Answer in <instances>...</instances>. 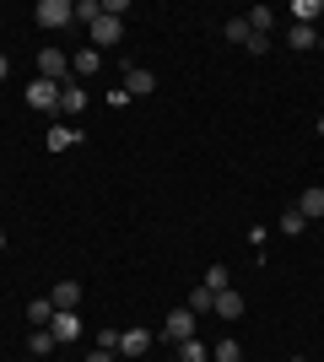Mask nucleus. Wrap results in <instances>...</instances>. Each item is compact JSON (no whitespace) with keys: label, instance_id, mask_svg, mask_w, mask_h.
I'll return each instance as SVG.
<instances>
[{"label":"nucleus","instance_id":"nucleus-21","mask_svg":"<svg viewBox=\"0 0 324 362\" xmlns=\"http://www.w3.org/2000/svg\"><path fill=\"white\" fill-rule=\"evenodd\" d=\"M184 308H189V314H195V319H200V314H211V308H216V292L195 287V292H189V303H184Z\"/></svg>","mask_w":324,"mask_h":362},{"label":"nucleus","instance_id":"nucleus-20","mask_svg":"<svg viewBox=\"0 0 324 362\" xmlns=\"http://www.w3.org/2000/svg\"><path fill=\"white\" fill-rule=\"evenodd\" d=\"M227 44H248V38H254V28H248V16H227Z\"/></svg>","mask_w":324,"mask_h":362},{"label":"nucleus","instance_id":"nucleus-27","mask_svg":"<svg viewBox=\"0 0 324 362\" xmlns=\"http://www.w3.org/2000/svg\"><path fill=\"white\" fill-rule=\"evenodd\" d=\"M124 103H136V98H130V92H124L119 81H114V87H108V108H124Z\"/></svg>","mask_w":324,"mask_h":362},{"label":"nucleus","instance_id":"nucleus-7","mask_svg":"<svg viewBox=\"0 0 324 362\" xmlns=\"http://www.w3.org/2000/svg\"><path fill=\"white\" fill-rule=\"evenodd\" d=\"M152 351V330L136 325V330H119V357H146Z\"/></svg>","mask_w":324,"mask_h":362},{"label":"nucleus","instance_id":"nucleus-10","mask_svg":"<svg viewBox=\"0 0 324 362\" xmlns=\"http://www.w3.org/2000/svg\"><path fill=\"white\" fill-rule=\"evenodd\" d=\"M124 92H130V98H146V92L157 87V76L152 71H140V65H130V71H124V81H119Z\"/></svg>","mask_w":324,"mask_h":362},{"label":"nucleus","instance_id":"nucleus-29","mask_svg":"<svg viewBox=\"0 0 324 362\" xmlns=\"http://www.w3.org/2000/svg\"><path fill=\"white\" fill-rule=\"evenodd\" d=\"M87 362H114V351H103V346H97V351H87Z\"/></svg>","mask_w":324,"mask_h":362},{"label":"nucleus","instance_id":"nucleus-26","mask_svg":"<svg viewBox=\"0 0 324 362\" xmlns=\"http://www.w3.org/2000/svg\"><path fill=\"white\" fill-rule=\"evenodd\" d=\"M97 16H103V0H76V22H87V28H92Z\"/></svg>","mask_w":324,"mask_h":362},{"label":"nucleus","instance_id":"nucleus-16","mask_svg":"<svg viewBox=\"0 0 324 362\" xmlns=\"http://www.w3.org/2000/svg\"><path fill=\"white\" fill-rule=\"evenodd\" d=\"M287 49H297V54H303V49H319V28H297V22H292V33H287Z\"/></svg>","mask_w":324,"mask_h":362},{"label":"nucleus","instance_id":"nucleus-9","mask_svg":"<svg viewBox=\"0 0 324 362\" xmlns=\"http://www.w3.org/2000/svg\"><path fill=\"white\" fill-rule=\"evenodd\" d=\"M44 146L49 151H71V146H81V130H76V124H49V136H44Z\"/></svg>","mask_w":324,"mask_h":362},{"label":"nucleus","instance_id":"nucleus-25","mask_svg":"<svg viewBox=\"0 0 324 362\" xmlns=\"http://www.w3.org/2000/svg\"><path fill=\"white\" fill-rule=\"evenodd\" d=\"M28 346H32V357H49V351L60 346V341H54L49 330H32V335H28Z\"/></svg>","mask_w":324,"mask_h":362},{"label":"nucleus","instance_id":"nucleus-17","mask_svg":"<svg viewBox=\"0 0 324 362\" xmlns=\"http://www.w3.org/2000/svg\"><path fill=\"white\" fill-rule=\"evenodd\" d=\"M49 298H54V308H76V303H81V281H60Z\"/></svg>","mask_w":324,"mask_h":362},{"label":"nucleus","instance_id":"nucleus-1","mask_svg":"<svg viewBox=\"0 0 324 362\" xmlns=\"http://www.w3.org/2000/svg\"><path fill=\"white\" fill-rule=\"evenodd\" d=\"M32 22L49 28V33H60V28L76 22V6H71V0H38V6H32Z\"/></svg>","mask_w":324,"mask_h":362},{"label":"nucleus","instance_id":"nucleus-5","mask_svg":"<svg viewBox=\"0 0 324 362\" xmlns=\"http://www.w3.org/2000/svg\"><path fill=\"white\" fill-rule=\"evenodd\" d=\"M124 38V16H97L92 22V49L103 54V49H114Z\"/></svg>","mask_w":324,"mask_h":362},{"label":"nucleus","instance_id":"nucleus-11","mask_svg":"<svg viewBox=\"0 0 324 362\" xmlns=\"http://www.w3.org/2000/svg\"><path fill=\"white\" fill-rule=\"evenodd\" d=\"M54 314H60V308H54V298H32V303H28L32 330H49V325H54Z\"/></svg>","mask_w":324,"mask_h":362},{"label":"nucleus","instance_id":"nucleus-23","mask_svg":"<svg viewBox=\"0 0 324 362\" xmlns=\"http://www.w3.org/2000/svg\"><path fill=\"white\" fill-rule=\"evenodd\" d=\"M281 233H287V238L308 233V222H303V211H297V206H287V211H281Z\"/></svg>","mask_w":324,"mask_h":362},{"label":"nucleus","instance_id":"nucleus-19","mask_svg":"<svg viewBox=\"0 0 324 362\" xmlns=\"http://www.w3.org/2000/svg\"><path fill=\"white\" fill-rule=\"evenodd\" d=\"M211 362H244V346H238L232 335H222V341L211 346Z\"/></svg>","mask_w":324,"mask_h":362},{"label":"nucleus","instance_id":"nucleus-28","mask_svg":"<svg viewBox=\"0 0 324 362\" xmlns=\"http://www.w3.org/2000/svg\"><path fill=\"white\" fill-rule=\"evenodd\" d=\"M244 49H248V54H270V38H265V33H254V38H248Z\"/></svg>","mask_w":324,"mask_h":362},{"label":"nucleus","instance_id":"nucleus-12","mask_svg":"<svg viewBox=\"0 0 324 362\" xmlns=\"http://www.w3.org/2000/svg\"><path fill=\"white\" fill-rule=\"evenodd\" d=\"M211 314L216 319H238V314H244V292H216V308H211Z\"/></svg>","mask_w":324,"mask_h":362},{"label":"nucleus","instance_id":"nucleus-30","mask_svg":"<svg viewBox=\"0 0 324 362\" xmlns=\"http://www.w3.org/2000/svg\"><path fill=\"white\" fill-rule=\"evenodd\" d=\"M6 76H11V60H6V54H0V81H6Z\"/></svg>","mask_w":324,"mask_h":362},{"label":"nucleus","instance_id":"nucleus-13","mask_svg":"<svg viewBox=\"0 0 324 362\" xmlns=\"http://www.w3.org/2000/svg\"><path fill=\"white\" fill-rule=\"evenodd\" d=\"M319 16H324V0H292V22L297 28H313Z\"/></svg>","mask_w":324,"mask_h":362},{"label":"nucleus","instance_id":"nucleus-8","mask_svg":"<svg viewBox=\"0 0 324 362\" xmlns=\"http://www.w3.org/2000/svg\"><path fill=\"white\" fill-rule=\"evenodd\" d=\"M49 335H54L60 346H71V341L81 335V319H76V308H60V314H54V325H49Z\"/></svg>","mask_w":324,"mask_h":362},{"label":"nucleus","instance_id":"nucleus-24","mask_svg":"<svg viewBox=\"0 0 324 362\" xmlns=\"http://www.w3.org/2000/svg\"><path fill=\"white\" fill-rule=\"evenodd\" d=\"M205 292H227L232 287V276H227V265H211V271H205V281H200Z\"/></svg>","mask_w":324,"mask_h":362},{"label":"nucleus","instance_id":"nucleus-15","mask_svg":"<svg viewBox=\"0 0 324 362\" xmlns=\"http://www.w3.org/2000/svg\"><path fill=\"white\" fill-rule=\"evenodd\" d=\"M297 211H303V222H319V216H324V189H303Z\"/></svg>","mask_w":324,"mask_h":362},{"label":"nucleus","instance_id":"nucleus-32","mask_svg":"<svg viewBox=\"0 0 324 362\" xmlns=\"http://www.w3.org/2000/svg\"><path fill=\"white\" fill-rule=\"evenodd\" d=\"M292 362H308V357H292Z\"/></svg>","mask_w":324,"mask_h":362},{"label":"nucleus","instance_id":"nucleus-2","mask_svg":"<svg viewBox=\"0 0 324 362\" xmlns=\"http://www.w3.org/2000/svg\"><path fill=\"white\" fill-rule=\"evenodd\" d=\"M60 87H65V81H44V76H32V81H28V103L38 108V114H60Z\"/></svg>","mask_w":324,"mask_h":362},{"label":"nucleus","instance_id":"nucleus-22","mask_svg":"<svg viewBox=\"0 0 324 362\" xmlns=\"http://www.w3.org/2000/svg\"><path fill=\"white\" fill-rule=\"evenodd\" d=\"M248 28L270 38V28H276V11H270V6H254V11H248Z\"/></svg>","mask_w":324,"mask_h":362},{"label":"nucleus","instance_id":"nucleus-3","mask_svg":"<svg viewBox=\"0 0 324 362\" xmlns=\"http://www.w3.org/2000/svg\"><path fill=\"white\" fill-rule=\"evenodd\" d=\"M38 76L44 81H71V54L65 49H38Z\"/></svg>","mask_w":324,"mask_h":362},{"label":"nucleus","instance_id":"nucleus-14","mask_svg":"<svg viewBox=\"0 0 324 362\" xmlns=\"http://www.w3.org/2000/svg\"><path fill=\"white\" fill-rule=\"evenodd\" d=\"M71 71H76V76H97V71H103V54H97L92 44H87V49H76V60H71Z\"/></svg>","mask_w":324,"mask_h":362},{"label":"nucleus","instance_id":"nucleus-18","mask_svg":"<svg viewBox=\"0 0 324 362\" xmlns=\"http://www.w3.org/2000/svg\"><path fill=\"white\" fill-rule=\"evenodd\" d=\"M179 362H211V351H205V341H200V335L179 341Z\"/></svg>","mask_w":324,"mask_h":362},{"label":"nucleus","instance_id":"nucleus-31","mask_svg":"<svg viewBox=\"0 0 324 362\" xmlns=\"http://www.w3.org/2000/svg\"><path fill=\"white\" fill-rule=\"evenodd\" d=\"M0 255H6V233H0Z\"/></svg>","mask_w":324,"mask_h":362},{"label":"nucleus","instance_id":"nucleus-6","mask_svg":"<svg viewBox=\"0 0 324 362\" xmlns=\"http://www.w3.org/2000/svg\"><path fill=\"white\" fill-rule=\"evenodd\" d=\"M189 335H195V314H189V308H173V314L162 319V341L179 346V341H189Z\"/></svg>","mask_w":324,"mask_h":362},{"label":"nucleus","instance_id":"nucleus-4","mask_svg":"<svg viewBox=\"0 0 324 362\" xmlns=\"http://www.w3.org/2000/svg\"><path fill=\"white\" fill-rule=\"evenodd\" d=\"M87 103H92V98H87V87H81L76 76H71V81L60 87V114H65V124H76V119H81V108H87Z\"/></svg>","mask_w":324,"mask_h":362}]
</instances>
